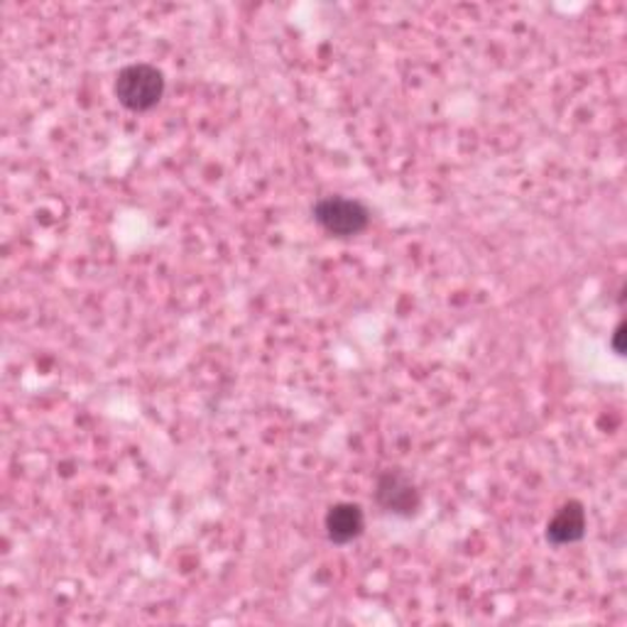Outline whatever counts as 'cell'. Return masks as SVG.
Listing matches in <instances>:
<instances>
[{
	"instance_id": "cell-1",
	"label": "cell",
	"mask_w": 627,
	"mask_h": 627,
	"mask_svg": "<svg viewBox=\"0 0 627 627\" xmlns=\"http://www.w3.org/2000/svg\"><path fill=\"white\" fill-rule=\"evenodd\" d=\"M114 94L123 108L132 114H145L155 108L164 96V74L152 64H128L116 76Z\"/></svg>"
},
{
	"instance_id": "cell-2",
	"label": "cell",
	"mask_w": 627,
	"mask_h": 627,
	"mask_svg": "<svg viewBox=\"0 0 627 627\" xmlns=\"http://www.w3.org/2000/svg\"><path fill=\"white\" fill-rule=\"evenodd\" d=\"M314 221L333 238H353L371 226V211L361 201L346 196H323L311 209Z\"/></svg>"
},
{
	"instance_id": "cell-3",
	"label": "cell",
	"mask_w": 627,
	"mask_h": 627,
	"mask_svg": "<svg viewBox=\"0 0 627 627\" xmlns=\"http://www.w3.org/2000/svg\"><path fill=\"white\" fill-rule=\"evenodd\" d=\"M375 502L390 514L412 518V514L419 512L422 498L417 486L412 483V478L395 468V470H385V474L378 478Z\"/></svg>"
},
{
	"instance_id": "cell-4",
	"label": "cell",
	"mask_w": 627,
	"mask_h": 627,
	"mask_svg": "<svg viewBox=\"0 0 627 627\" xmlns=\"http://www.w3.org/2000/svg\"><path fill=\"white\" fill-rule=\"evenodd\" d=\"M586 536V510L578 500H568L566 506L556 510L552 520L546 522V542L554 546L576 544Z\"/></svg>"
},
{
	"instance_id": "cell-5",
	"label": "cell",
	"mask_w": 627,
	"mask_h": 627,
	"mask_svg": "<svg viewBox=\"0 0 627 627\" xmlns=\"http://www.w3.org/2000/svg\"><path fill=\"white\" fill-rule=\"evenodd\" d=\"M323 528H327V536L333 544H351L363 534L365 514L355 502H339V506L329 508Z\"/></svg>"
},
{
	"instance_id": "cell-6",
	"label": "cell",
	"mask_w": 627,
	"mask_h": 627,
	"mask_svg": "<svg viewBox=\"0 0 627 627\" xmlns=\"http://www.w3.org/2000/svg\"><path fill=\"white\" fill-rule=\"evenodd\" d=\"M623 339H625V323H620V327H618V329H615V333H613V351H615V353H618V355H623V353H625Z\"/></svg>"
}]
</instances>
